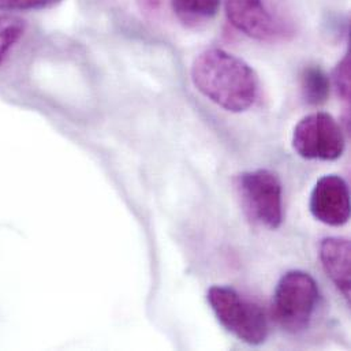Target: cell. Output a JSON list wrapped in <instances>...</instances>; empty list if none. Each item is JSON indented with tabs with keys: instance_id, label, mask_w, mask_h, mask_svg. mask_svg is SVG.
I'll return each mask as SVG.
<instances>
[{
	"instance_id": "10",
	"label": "cell",
	"mask_w": 351,
	"mask_h": 351,
	"mask_svg": "<svg viewBox=\"0 0 351 351\" xmlns=\"http://www.w3.org/2000/svg\"><path fill=\"white\" fill-rule=\"evenodd\" d=\"M221 0H171L176 16L187 26H198L213 18Z\"/></svg>"
},
{
	"instance_id": "4",
	"label": "cell",
	"mask_w": 351,
	"mask_h": 351,
	"mask_svg": "<svg viewBox=\"0 0 351 351\" xmlns=\"http://www.w3.org/2000/svg\"><path fill=\"white\" fill-rule=\"evenodd\" d=\"M206 300L219 323L235 338L250 346H260L267 341L268 320L257 304L224 286L210 287Z\"/></svg>"
},
{
	"instance_id": "6",
	"label": "cell",
	"mask_w": 351,
	"mask_h": 351,
	"mask_svg": "<svg viewBox=\"0 0 351 351\" xmlns=\"http://www.w3.org/2000/svg\"><path fill=\"white\" fill-rule=\"evenodd\" d=\"M309 209L315 219L319 221L339 227L350 219V191L346 180L342 176H323L315 184Z\"/></svg>"
},
{
	"instance_id": "13",
	"label": "cell",
	"mask_w": 351,
	"mask_h": 351,
	"mask_svg": "<svg viewBox=\"0 0 351 351\" xmlns=\"http://www.w3.org/2000/svg\"><path fill=\"white\" fill-rule=\"evenodd\" d=\"M63 0H0L1 11H27L53 7Z\"/></svg>"
},
{
	"instance_id": "7",
	"label": "cell",
	"mask_w": 351,
	"mask_h": 351,
	"mask_svg": "<svg viewBox=\"0 0 351 351\" xmlns=\"http://www.w3.org/2000/svg\"><path fill=\"white\" fill-rule=\"evenodd\" d=\"M230 23L250 38L274 41L282 33L263 0H224Z\"/></svg>"
},
{
	"instance_id": "1",
	"label": "cell",
	"mask_w": 351,
	"mask_h": 351,
	"mask_svg": "<svg viewBox=\"0 0 351 351\" xmlns=\"http://www.w3.org/2000/svg\"><path fill=\"white\" fill-rule=\"evenodd\" d=\"M191 81L208 100L230 112H245L254 106L260 92L256 71L241 58L210 48L191 64Z\"/></svg>"
},
{
	"instance_id": "2",
	"label": "cell",
	"mask_w": 351,
	"mask_h": 351,
	"mask_svg": "<svg viewBox=\"0 0 351 351\" xmlns=\"http://www.w3.org/2000/svg\"><path fill=\"white\" fill-rule=\"evenodd\" d=\"M319 302L320 290L313 276L300 269L289 271L276 285L272 316L286 332L301 334L309 328Z\"/></svg>"
},
{
	"instance_id": "11",
	"label": "cell",
	"mask_w": 351,
	"mask_h": 351,
	"mask_svg": "<svg viewBox=\"0 0 351 351\" xmlns=\"http://www.w3.org/2000/svg\"><path fill=\"white\" fill-rule=\"evenodd\" d=\"M26 22L11 14H0V64L7 58L10 49L23 36Z\"/></svg>"
},
{
	"instance_id": "9",
	"label": "cell",
	"mask_w": 351,
	"mask_h": 351,
	"mask_svg": "<svg viewBox=\"0 0 351 351\" xmlns=\"http://www.w3.org/2000/svg\"><path fill=\"white\" fill-rule=\"evenodd\" d=\"M330 78L319 66H308L301 74V92L309 106H322L330 96Z\"/></svg>"
},
{
	"instance_id": "14",
	"label": "cell",
	"mask_w": 351,
	"mask_h": 351,
	"mask_svg": "<svg viewBox=\"0 0 351 351\" xmlns=\"http://www.w3.org/2000/svg\"><path fill=\"white\" fill-rule=\"evenodd\" d=\"M140 1H141V8L148 10V11H154V10L158 8L160 0H140Z\"/></svg>"
},
{
	"instance_id": "5",
	"label": "cell",
	"mask_w": 351,
	"mask_h": 351,
	"mask_svg": "<svg viewBox=\"0 0 351 351\" xmlns=\"http://www.w3.org/2000/svg\"><path fill=\"white\" fill-rule=\"evenodd\" d=\"M346 141L341 125L327 112L302 118L293 133V148L304 159L332 162L345 152Z\"/></svg>"
},
{
	"instance_id": "8",
	"label": "cell",
	"mask_w": 351,
	"mask_h": 351,
	"mask_svg": "<svg viewBox=\"0 0 351 351\" xmlns=\"http://www.w3.org/2000/svg\"><path fill=\"white\" fill-rule=\"evenodd\" d=\"M350 254L348 238L330 237L320 243V260L324 272L348 301H350Z\"/></svg>"
},
{
	"instance_id": "12",
	"label": "cell",
	"mask_w": 351,
	"mask_h": 351,
	"mask_svg": "<svg viewBox=\"0 0 351 351\" xmlns=\"http://www.w3.org/2000/svg\"><path fill=\"white\" fill-rule=\"evenodd\" d=\"M334 86L337 89L338 96L349 101L350 100V55L346 53L345 58L337 64L332 74Z\"/></svg>"
},
{
	"instance_id": "3",
	"label": "cell",
	"mask_w": 351,
	"mask_h": 351,
	"mask_svg": "<svg viewBox=\"0 0 351 351\" xmlns=\"http://www.w3.org/2000/svg\"><path fill=\"white\" fill-rule=\"evenodd\" d=\"M245 216L256 226L276 230L283 223V186L269 170L245 171L232 179Z\"/></svg>"
}]
</instances>
